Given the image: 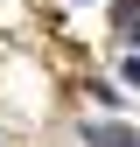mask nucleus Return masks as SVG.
<instances>
[{
	"label": "nucleus",
	"instance_id": "1",
	"mask_svg": "<svg viewBox=\"0 0 140 147\" xmlns=\"http://www.w3.org/2000/svg\"><path fill=\"white\" fill-rule=\"evenodd\" d=\"M84 140H91V147H140L133 133H119V126H91V133H84Z\"/></svg>",
	"mask_w": 140,
	"mask_h": 147
},
{
	"label": "nucleus",
	"instance_id": "2",
	"mask_svg": "<svg viewBox=\"0 0 140 147\" xmlns=\"http://www.w3.org/2000/svg\"><path fill=\"white\" fill-rule=\"evenodd\" d=\"M126 84H140V49H133V56H126Z\"/></svg>",
	"mask_w": 140,
	"mask_h": 147
}]
</instances>
